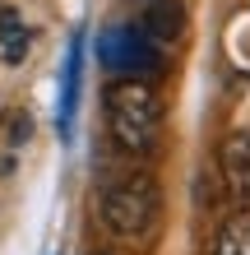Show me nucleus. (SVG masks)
I'll return each mask as SVG.
<instances>
[{
    "instance_id": "obj_1",
    "label": "nucleus",
    "mask_w": 250,
    "mask_h": 255,
    "mask_svg": "<svg viewBox=\"0 0 250 255\" xmlns=\"http://www.w3.org/2000/svg\"><path fill=\"white\" fill-rule=\"evenodd\" d=\"M107 134L125 158H153L163 148V98L144 79H116L107 88Z\"/></svg>"
},
{
    "instance_id": "obj_2",
    "label": "nucleus",
    "mask_w": 250,
    "mask_h": 255,
    "mask_svg": "<svg viewBox=\"0 0 250 255\" xmlns=\"http://www.w3.org/2000/svg\"><path fill=\"white\" fill-rule=\"evenodd\" d=\"M102 228L121 242H149L153 228L163 223V190L153 172H125L102 190Z\"/></svg>"
},
{
    "instance_id": "obj_3",
    "label": "nucleus",
    "mask_w": 250,
    "mask_h": 255,
    "mask_svg": "<svg viewBox=\"0 0 250 255\" xmlns=\"http://www.w3.org/2000/svg\"><path fill=\"white\" fill-rule=\"evenodd\" d=\"M97 56L107 70H121L125 79H139V74H153L163 70V51H158V42L144 33L139 23H116L107 33L97 37Z\"/></svg>"
},
{
    "instance_id": "obj_4",
    "label": "nucleus",
    "mask_w": 250,
    "mask_h": 255,
    "mask_svg": "<svg viewBox=\"0 0 250 255\" xmlns=\"http://www.w3.org/2000/svg\"><path fill=\"white\" fill-rule=\"evenodd\" d=\"M218 172L223 190L237 209H250V130H232L218 144Z\"/></svg>"
},
{
    "instance_id": "obj_5",
    "label": "nucleus",
    "mask_w": 250,
    "mask_h": 255,
    "mask_svg": "<svg viewBox=\"0 0 250 255\" xmlns=\"http://www.w3.org/2000/svg\"><path fill=\"white\" fill-rule=\"evenodd\" d=\"M79 79H83V33H75V37H70V56H65V84H61V134H70V130H75Z\"/></svg>"
},
{
    "instance_id": "obj_6",
    "label": "nucleus",
    "mask_w": 250,
    "mask_h": 255,
    "mask_svg": "<svg viewBox=\"0 0 250 255\" xmlns=\"http://www.w3.org/2000/svg\"><path fill=\"white\" fill-rule=\"evenodd\" d=\"M28 47H33V33H28L23 14L14 5H0V61L5 65H23Z\"/></svg>"
},
{
    "instance_id": "obj_7",
    "label": "nucleus",
    "mask_w": 250,
    "mask_h": 255,
    "mask_svg": "<svg viewBox=\"0 0 250 255\" xmlns=\"http://www.w3.org/2000/svg\"><path fill=\"white\" fill-rule=\"evenodd\" d=\"M139 28L153 42H181L185 37V5H181V0H158V5L144 14Z\"/></svg>"
},
{
    "instance_id": "obj_8",
    "label": "nucleus",
    "mask_w": 250,
    "mask_h": 255,
    "mask_svg": "<svg viewBox=\"0 0 250 255\" xmlns=\"http://www.w3.org/2000/svg\"><path fill=\"white\" fill-rule=\"evenodd\" d=\"M209 255H250V209H237L232 218H223Z\"/></svg>"
},
{
    "instance_id": "obj_9",
    "label": "nucleus",
    "mask_w": 250,
    "mask_h": 255,
    "mask_svg": "<svg viewBox=\"0 0 250 255\" xmlns=\"http://www.w3.org/2000/svg\"><path fill=\"white\" fill-rule=\"evenodd\" d=\"M93 255H111V251H93Z\"/></svg>"
}]
</instances>
